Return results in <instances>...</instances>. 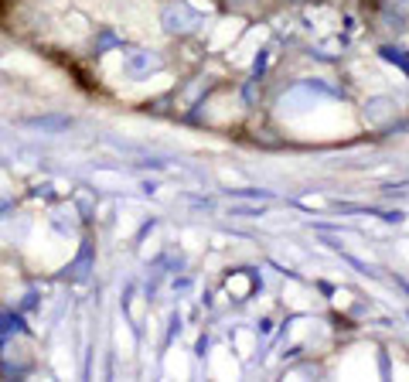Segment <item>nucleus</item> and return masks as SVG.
Here are the masks:
<instances>
[{
  "mask_svg": "<svg viewBox=\"0 0 409 382\" xmlns=\"http://www.w3.org/2000/svg\"><path fill=\"white\" fill-rule=\"evenodd\" d=\"M396 4H399V7H406V11H409V0H396Z\"/></svg>",
  "mask_w": 409,
  "mask_h": 382,
  "instance_id": "nucleus-4",
  "label": "nucleus"
},
{
  "mask_svg": "<svg viewBox=\"0 0 409 382\" xmlns=\"http://www.w3.org/2000/svg\"><path fill=\"white\" fill-rule=\"evenodd\" d=\"M164 25L171 27V31H188V27L198 25V18H195L184 4H178V7H167V11H164Z\"/></svg>",
  "mask_w": 409,
  "mask_h": 382,
  "instance_id": "nucleus-1",
  "label": "nucleus"
},
{
  "mask_svg": "<svg viewBox=\"0 0 409 382\" xmlns=\"http://www.w3.org/2000/svg\"><path fill=\"white\" fill-rule=\"evenodd\" d=\"M157 65H160V62H157V55H151V51H133L127 58V69L133 76H144V72H151Z\"/></svg>",
  "mask_w": 409,
  "mask_h": 382,
  "instance_id": "nucleus-2",
  "label": "nucleus"
},
{
  "mask_svg": "<svg viewBox=\"0 0 409 382\" xmlns=\"http://www.w3.org/2000/svg\"><path fill=\"white\" fill-rule=\"evenodd\" d=\"M368 116L375 120V123H382V120H389V116H396V106L389 100H375L368 102Z\"/></svg>",
  "mask_w": 409,
  "mask_h": 382,
  "instance_id": "nucleus-3",
  "label": "nucleus"
}]
</instances>
